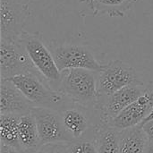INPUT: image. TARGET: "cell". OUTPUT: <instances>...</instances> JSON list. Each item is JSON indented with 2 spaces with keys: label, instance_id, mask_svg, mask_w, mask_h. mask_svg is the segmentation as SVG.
Here are the masks:
<instances>
[{
  "label": "cell",
  "instance_id": "obj_26",
  "mask_svg": "<svg viewBox=\"0 0 153 153\" xmlns=\"http://www.w3.org/2000/svg\"><path fill=\"white\" fill-rule=\"evenodd\" d=\"M88 1H89V0H80V2H82V3H85V4H86Z\"/></svg>",
  "mask_w": 153,
  "mask_h": 153
},
{
  "label": "cell",
  "instance_id": "obj_18",
  "mask_svg": "<svg viewBox=\"0 0 153 153\" xmlns=\"http://www.w3.org/2000/svg\"><path fill=\"white\" fill-rule=\"evenodd\" d=\"M66 153H98L96 137L82 138L65 143Z\"/></svg>",
  "mask_w": 153,
  "mask_h": 153
},
{
  "label": "cell",
  "instance_id": "obj_9",
  "mask_svg": "<svg viewBox=\"0 0 153 153\" xmlns=\"http://www.w3.org/2000/svg\"><path fill=\"white\" fill-rule=\"evenodd\" d=\"M144 92L145 86L143 83L133 84L119 90L110 96L98 98L96 109L99 112L101 122L109 125L113 118L144 95Z\"/></svg>",
  "mask_w": 153,
  "mask_h": 153
},
{
  "label": "cell",
  "instance_id": "obj_1",
  "mask_svg": "<svg viewBox=\"0 0 153 153\" xmlns=\"http://www.w3.org/2000/svg\"><path fill=\"white\" fill-rule=\"evenodd\" d=\"M98 74L87 69L65 70L61 72L57 91L74 103L89 108H96Z\"/></svg>",
  "mask_w": 153,
  "mask_h": 153
},
{
  "label": "cell",
  "instance_id": "obj_20",
  "mask_svg": "<svg viewBox=\"0 0 153 153\" xmlns=\"http://www.w3.org/2000/svg\"><path fill=\"white\" fill-rule=\"evenodd\" d=\"M148 140L150 142H153V119L147 121L141 125Z\"/></svg>",
  "mask_w": 153,
  "mask_h": 153
},
{
  "label": "cell",
  "instance_id": "obj_17",
  "mask_svg": "<svg viewBox=\"0 0 153 153\" xmlns=\"http://www.w3.org/2000/svg\"><path fill=\"white\" fill-rule=\"evenodd\" d=\"M98 153H119V131L108 124H101L96 131Z\"/></svg>",
  "mask_w": 153,
  "mask_h": 153
},
{
  "label": "cell",
  "instance_id": "obj_4",
  "mask_svg": "<svg viewBox=\"0 0 153 153\" xmlns=\"http://www.w3.org/2000/svg\"><path fill=\"white\" fill-rule=\"evenodd\" d=\"M68 134L74 140L95 138L100 120L96 108H89L74 103L69 100L57 110Z\"/></svg>",
  "mask_w": 153,
  "mask_h": 153
},
{
  "label": "cell",
  "instance_id": "obj_22",
  "mask_svg": "<svg viewBox=\"0 0 153 153\" xmlns=\"http://www.w3.org/2000/svg\"><path fill=\"white\" fill-rule=\"evenodd\" d=\"M143 153H153V142H148Z\"/></svg>",
  "mask_w": 153,
  "mask_h": 153
},
{
  "label": "cell",
  "instance_id": "obj_27",
  "mask_svg": "<svg viewBox=\"0 0 153 153\" xmlns=\"http://www.w3.org/2000/svg\"><path fill=\"white\" fill-rule=\"evenodd\" d=\"M17 1H19V2H22V3H24V4H26V0H17Z\"/></svg>",
  "mask_w": 153,
  "mask_h": 153
},
{
  "label": "cell",
  "instance_id": "obj_21",
  "mask_svg": "<svg viewBox=\"0 0 153 153\" xmlns=\"http://www.w3.org/2000/svg\"><path fill=\"white\" fill-rule=\"evenodd\" d=\"M144 95L149 99L152 108H153V82H150L148 85L145 86V92Z\"/></svg>",
  "mask_w": 153,
  "mask_h": 153
},
{
  "label": "cell",
  "instance_id": "obj_8",
  "mask_svg": "<svg viewBox=\"0 0 153 153\" xmlns=\"http://www.w3.org/2000/svg\"><path fill=\"white\" fill-rule=\"evenodd\" d=\"M31 115L37 125L40 146L68 143L74 141L66 132L61 115L57 110L46 108H33Z\"/></svg>",
  "mask_w": 153,
  "mask_h": 153
},
{
  "label": "cell",
  "instance_id": "obj_11",
  "mask_svg": "<svg viewBox=\"0 0 153 153\" xmlns=\"http://www.w3.org/2000/svg\"><path fill=\"white\" fill-rule=\"evenodd\" d=\"M34 107L9 80L1 79L0 115L25 116L31 113Z\"/></svg>",
  "mask_w": 153,
  "mask_h": 153
},
{
  "label": "cell",
  "instance_id": "obj_15",
  "mask_svg": "<svg viewBox=\"0 0 153 153\" xmlns=\"http://www.w3.org/2000/svg\"><path fill=\"white\" fill-rule=\"evenodd\" d=\"M137 0H89L86 4L93 16L123 17Z\"/></svg>",
  "mask_w": 153,
  "mask_h": 153
},
{
  "label": "cell",
  "instance_id": "obj_7",
  "mask_svg": "<svg viewBox=\"0 0 153 153\" xmlns=\"http://www.w3.org/2000/svg\"><path fill=\"white\" fill-rule=\"evenodd\" d=\"M142 83L134 68L129 64L118 59L112 60L98 74V98L108 97L125 87Z\"/></svg>",
  "mask_w": 153,
  "mask_h": 153
},
{
  "label": "cell",
  "instance_id": "obj_5",
  "mask_svg": "<svg viewBox=\"0 0 153 153\" xmlns=\"http://www.w3.org/2000/svg\"><path fill=\"white\" fill-rule=\"evenodd\" d=\"M60 72L68 69H87L102 72L106 65L100 64L86 47L72 43H47Z\"/></svg>",
  "mask_w": 153,
  "mask_h": 153
},
{
  "label": "cell",
  "instance_id": "obj_12",
  "mask_svg": "<svg viewBox=\"0 0 153 153\" xmlns=\"http://www.w3.org/2000/svg\"><path fill=\"white\" fill-rule=\"evenodd\" d=\"M152 108L149 99L145 95H143L113 118L109 125L118 131L142 125L150 114Z\"/></svg>",
  "mask_w": 153,
  "mask_h": 153
},
{
  "label": "cell",
  "instance_id": "obj_24",
  "mask_svg": "<svg viewBox=\"0 0 153 153\" xmlns=\"http://www.w3.org/2000/svg\"><path fill=\"white\" fill-rule=\"evenodd\" d=\"M153 119V108H152V110H151V112H150V114L148 115V117L144 119V121L143 122V123H145V122H147V121H150V120H152Z\"/></svg>",
  "mask_w": 153,
  "mask_h": 153
},
{
  "label": "cell",
  "instance_id": "obj_2",
  "mask_svg": "<svg viewBox=\"0 0 153 153\" xmlns=\"http://www.w3.org/2000/svg\"><path fill=\"white\" fill-rule=\"evenodd\" d=\"M8 80L15 85L34 108L59 110L68 100L62 93L54 90L40 74H26Z\"/></svg>",
  "mask_w": 153,
  "mask_h": 153
},
{
  "label": "cell",
  "instance_id": "obj_13",
  "mask_svg": "<svg viewBox=\"0 0 153 153\" xmlns=\"http://www.w3.org/2000/svg\"><path fill=\"white\" fill-rule=\"evenodd\" d=\"M20 118V116L0 115V145L10 149L14 153L24 151L20 144L18 135Z\"/></svg>",
  "mask_w": 153,
  "mask_h": 153
},
{
  "label": "cell",
  "instance_id": "obj_3",
  "mask_svg": "<svg viewBox=\"0 0 153 153\" xmlns=\"http://www.w3.org/2000/svg\"><path fill=\"white\" fill-rule=\"evenodd\" d=\"M19 40L27 51L37 71L54 90L57 91L61 72L42 35L38 32L24 30L19 37Z\"/></svg>",
  "mask_w": 153,
  "mask_h": 153
},
{
  "label": "cell",
  "instance_id": "obj_23",
  "mask_svg": "<svg viewBox=\"0 0 153 153\" xmlns=\"http://www.w3.org/2000/svg\"><path fill=\"white\" fill-rule=\"evenodd\" d=\"M58 153H66L65 152V143H60L59 144Z\"/></svg>",
  "mask_w": 153,
  "mask_h": 153
},
{
  "label": "cell",
  "instance_id": "obj_16",
  "mask_svg": "<svg viewBox=\"0 0 153 153\" xmlns=\"http://www.w3.org/2000/svg\"><path fill=\"white\" fill-rule=\"evenodd\" d=\"M19 142L24 151H33L40 147V140L37 125L30 114L21 117L18 127Z\"/></svg>",
  "mask_w": 153,
  "mask_h": 153
},
{
  "label": "cell",
  "instance_id": "obj_10",
  "mask_svg": "<svg viewBox=\"0 0 153 153\" xmlns=\"http://www.w3.org/2000/svg\"><path fill=\"white\" fill-rule=\"evenodd\" d=\"M28 4L17 0H0V39H17L24 31Z\"/></svg>",
  "mask_w": 153,
  "mask_h": 153
},
{
  "label": "cell",
  "instance_id": "obj_19",
  "mask_svg": "<svg viewBox=\"0 0 153 153\" xmlns=\"http://www.w3.org/2000/svg\"><path fill=\"white\" fill-rule=\"evenodd\" d=\"M59 144H47L42 145L37 149L35 153H58Z\"/></svg>",
  "mask_w": 153,
  "mask_h": 153
},
{
  "label": "cell",
  "instance_id": "obj_6",
  "mask_svg": "<svg viewBox=\"0 0 153 153\" xmlns=\"http://www.w3.org/2000/svg\"><path fill=\"white\" fill-rule=\"evenodd\" d=\"M31 73L39 74L19 39H0L1 79L8 80L18 75Z\"/></svg>",
  "mask_w": 153,
  "mask_h": 153
},
{
  "label": "cell",
  "instance_id": "obj_25",
  "mask_svg": "<svg viewBox=\"0 0 153 153\" xmlns=\"http://www.w3.org/2000/svg\"><path fill=\"white\" fill-rule=\"evenodd\" d=\"M37 150H33V151H24L22 153H35Z\"/></svg>",
  "mask_w": 153,
  "mask_h": 153
},
{
  "label": "cell",
  "instance_id": "obj_14",
  "mask_svg": "<svg viewBox=\"0 0 153 153\" xmlns=\"http://www.w3.org/2000/svg\"><path fill=\"white\" fill-rule=\"evenodd\" d=\"M148 142L141 125L119 131V153H143Z\"/></svg>",
  "mask_w": 153,
  "mask_h": 153
}]
</instances>
